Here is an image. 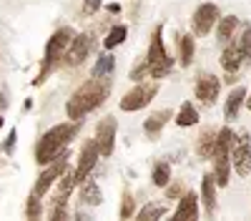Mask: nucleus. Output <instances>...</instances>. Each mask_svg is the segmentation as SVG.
Masks as SVG:
<instances>
[{
	"mask_svg": "<svg viewBox=\"0 0 251 221\" xmlns=\"http://www.w3.org/2000/svg\"><path fill=\"white\" fill-rule=\"evenodd\" d=\"M111 88H113V80L111 75H103V78H91L86 80L66 103V113L68 118L73 121H83L91 111H96L98 106L106 103V98L111 96Z\"/></svg>",
	"mask_w": 251,
	"mask_h": 221,
	"instance_id": "obj_1",
	"label": "nucleus"
},
{
	"mask_svg": "<svg viewBox=\"0 0 251 221\" xmlns=\"http://www.w3.org/2000/svg\"><path fill=\"white\" fill-rule=\"evenodd\" d=\"M78 128H80V121H73V123L68 121V123H58L50 131H46L43 136H40L38 146H35V161L40 166L50 164V161L71 144V138L78 133Z\"/></svg>",
	"mask_w": 251,
	"mask_h": 221,
	"instance_id": "obj_2",
	"label": "nucleus"
},
{
	"mask_svg": "<svg viewBox=\"0 0 251 221\" xmlns=\"http://www.w3.org/2000/svg\"><path fill=\"white\" fill-rule=\"evenodd\" d=\"M236 141V133L231 128H221L216 133V146H214V178L219 186H228L231 178V146Z\"/></svg>",
	"mask_w": 251,
	"mask_h": 221,
	"instance_id": "obj_3",
	"label": "nucleus"
},
{
	"mask_svg": "<svg viewBox=\"0 0 251 221\" xmlns=\"http://www.w3.org/2000/svg\"><path fill=\"white\" fill-rule=\"evenodd\" d=\"M146 66H149V75L161 80L171 73L174 68V58H169L163 46V28L156 25L153 35H151V43H149V53H146Z\"/></svg>",
	"mask_w": 251,
	"mask_h": 221,
	"instance_id": "obj_4",
	"label": "nucleus"
},
{
	"mask_svg": "<svg viewBox=\"0 0 251 221\" xmlns=\"http://www.w3.org/2000/svg\"><path fill=\"white\" fill-rule=\"evenodd\" d=\"M73 30L71 28H58L53 35H50V40L46 43V55H43V71H40V75L35 78V83H43V78H46V71L53 66V63H58V60L63 58V53L68 50V46H71V40H73Z\"/></svg>",
	"mask_w": 251,
	"mask_h": 221,
	"instance_id": "obj_5",
	"label": "nucleus"
},
{
	"mask_svg": "<svg viewBox=\"0 0 251 221\" xmlns=\"http://www.w3.org/2000/svg\"><path fill=\"white\" fill-rule=\"evenodd\" d=\"M156 93H158V83H141V80H138V86H136V88H131L128 93H123L118 108L126 111V113L141 111V108H146V106L151 103Z\"/></svg>",
	"mask_w": 251,
	"mask_h": 221,
	"instance_id": "obj_6",
	"label": "nucleus"
},
{
	"mask_svg": "<svg viewBox=\"0 0 251 221\" xmlns=\"http://www.w3.org/2000/svg\"><path fill=\"white\" fill-rule=\"evenodd\" d=\"M46 166H48V169L38 176L35 186H33V196H46V194L50 191V186L63 176V171L68 169V153H66V151H60V153L50 161V164H46Z\"/></svg>",
	"mask_w": 251,
	"mask_h": 221,
	"instance_id": "obj_7",
	"label": "nucleus"
},
{
	"mask_svg": "<svg viewBox=\"0 0 251 221\" xmlns=\"http://www.w3.org/2000/svg\"><path fill=\"white\" fill-rule=\"evenodd\" d=\"M231 166L239 176L251 173V136L249 133L236 136L234 146H231Z\"/></svg>",
	"mask_w": 251,
	"mask_h": 221,
	"instance_id": "obj_8",
	"label": "nucleus"
},
{
	"mask_svg": "<svg viewBox=\"0 0 251 221\" xmlns=\"http://www.w3.org/2000/svg\"><path fill=\"white\" fill-rule=\"evenodd\" d=\"M91 50H93V35H91V33L73 35L71 46H68V50L63 53V63L75 68V66H80L83 60H86V58L91 55Z\"/></svg>",
	"mask_w": 251,
	"mask_h": 221,
	"instance_id": "obj_9",
	"label": "nucleus"
},
{
	"mask_svg": "<svg viewBox=\"0 0 251 221\" xmlns=\"http://www.w3.org/2000/svg\"><path fill=\"white\" fill-rule=\"evenodd\" d=\"M116 131H118V123L113 116H106L96 126V144H98V151H100V158H108L116 148Z\"/></svg>",
	"mask_w": 251,
	"mask_h": 221,
	"instance_id": "obj_10",
	"label": "nucleus"
},
{
	"mask_svg": "<svg viewBox=\"0 0 251 221\" xmlns=\"http://www.w3.org/2000/svg\"><path fill=\"white\" fill-rule=\"evenodd\" d=\"M221 91V80L214 73H199L196 83H194V96L201 100L203 106H214Z\"/></svg>",
	"mask_w": 251,
	"mask_h": 221,
	"instance_id": "obj_11",
	"label": "nucleus"
},
{
	"mask_svg": "<svg viewBox=\"0 0 251 221\" xmlns=\"http://www.w3.org/2000/svg\"><path fill=\"white\" fill-rule=\"evenodd\" d=\"M219 8L214 5V3H203V5H199L196 10H194V18H191V25H194V33L196 35H208L214 28H216V23H219Z\"/></svg>",
	"mask_w": 251,
	"mask_h": 221,
	"instance_id": "obj_12",
	"label": "nucleus"
},
{
	"mask_svg": "<svg viewBox=\"0 0 251 221\" xmlns=\"http://www.w3.org/2000/svg\"><path fill=\"white\" fill-rule=\"evenodd\" d=\"M98 158H100V151H98V144L91 138L86 146H83V151H80V158H78V166L73 169V176H75V184H83L88 176H91V171L96 169V164H98Z\"/></svg>",
	"mask_w": 251,
	"mask_h": 221,
	"instance_id": "obj_13",
	"label": "nucleus"
},
{
	"mask_svg": "<svg viewBox=\"0 0 251 221\" xmlns=\"http://www.w3.org/2000/svg\"><path fill=\"white\" fill-rule=\"evenodd\" d=\"M171 219L174 221H194V219H199V196L194 191L181 194L178 206H176V211H174Z\"/></svg>",
	"mask_w": 251,
	"mask_h": 221,
	"instance_id": "obj_14",
	"label": "nucleus"
},
{
	"mask_svg": "<svg viewBox=\"0 0 251 221\" xmlns=\"http://www.w3.org/2000/svg\"><path fill=\"white\" fill-rule=\"evenodd\" d=\"M241 66H244V58H241L239 43L226 46V48H224V53H221V68H224L228 75H236Z\"/></svg>",
	"mask_w": 251,
	"mask_h": 221,
	"instance_id": "obj_15",
	"label": "nucleus"
},
{
	"mask_svg": "<svg viewBox=\"0 0 251 221\" xmlns=\"http://www.w3.org/2000/svg\"><path fill=\"white\" fill-rule=\"evenodd\" d=\"M201 198H203V206L208 214L216 211V178L214 173H203V181H201Z\"/></svg>",
	"mask_w": 251,
	"mask_h": 221,
	"instance_id": "obj_16",
	"label": "nucleus"
},
{
	"mask_svg": "<svg viewBox=\"0 0 251 221\" xmlns=\"http://www.w3.org/2000/svg\"><path fill=\"white\" fill-rule=\"evenodd\" d=\"M244 100H246V88H244V86H239V88H234L231 93H228L226 106H224V113H226L228 121L239 118V111H241V106H244Z\"/></svg>",
	"mask_w": 251,
	"mask_h": 221,
	"instance_id": "obj_17",
	"label": "nucleus"
},
{
	"mask_svg": "<svg viewBox=\"0 0 251 221\" xmlns=\"http://www.w3.org/2000/svg\"><path fill=\"white\" fill-rule=\"evenodd\" d=\"M80 201L86 206H100L103 204V191L96 181H83V189H80Z\"/></svg>",
	"mask_w": 251,
	"mask_h": 221,
	"instance_id": "obj_18",
	"label": "nucleus"
},
{
	"mask_svg": "<svg viewBox=\"0 0 251 221\" xmlns=\"http://www.w3.org/2000/svg\"><path fill=\"white\" fill-rule=\"evenodd\" d=\"M169 118H171V111H156V113H151L149 118L143 121V131L149 136H158L161 128L169 123Z\"/></svg>",
	"mask_w": 251,
	"mask_h": 221,
	"instance_id": "obj_19",
	"label": "nucleus"
},
{
	"mask_svg": "<svg viewBox=\"0 0 251 221\" xmlns=\"http://www.w3.org/2000/svg\"><path fill=\"white\" fill-rule=\"evenodd\" d=\"M239 28V18L236 15H226V18H219L216 23V35L221 43H228V40L234 38V30Z\"/></svg>",
	"mask_w": 251,
	"mask_h": 221,
	"instance_id": "obj_20",
	"label": "nucleus"
},
{
	"mask_svg": "<svg viewBox=\"0 0 251 221\" xmlns=\"http://www.w3.org/2000/svg\"><path fill=\"white\" fill-rule=\"evenodd\" d=\"M196 123H199V111L191 106V100H186V103H181V108H178L176 126L188 128V126H196Z\"/></svg>",
	"mask_w": 251,
	"mask_h": 221,
	"instance_id": "obj_21",
	"label": "nucleus"
},
{
	"mask_svg": "<svg viewBox=\"0 0 251 221\" xmlns=\"http://www.w3.org/2000/svg\"><path fill=\"white\" fill-rule=\"evenodd\" d=\"M214 146H216V133L208 128V131H203V133L199 136L196 153H199L201 158H211V156H214Z\"/></svg>",
	"mask_w": 251,
	"mask_h": 221,
	"instance_id": "obj_22",
	"label": "nucleus"
},
{
	"mask_svg": "<svg viewBox=\"0 0 251 221\" xmlns=\"http://www.w3.org/2000/svg\"><path fill=\"white\" fill-rule=\"evenodd\" d=\"M113 68H116V58H113L111 53H103V55H98V60H96V66H93L91 75H93V78L111 75V73H113Z\"/></svg>",
	"mask_w": 251,
	"mask_h": 221,
	"instance_id": "obj_23",
	"label": "nucleus"
},
{
	"mask_svg": "<svg viewBox=\"0 0 251 221\" xmlns=\"http://www.w3.org/2000/svg\"><path fill=\"white\" fill-rule=\"evenodd\" d=\"M126 35H128V28H126V25H116V28H111L108 38L103 40V46H106V48L111 50V48H116V46H121V43H123Z\"/></svg>",
	"mask_w": 251,
	"mask_h": 221,
	"instance_id": "obj_24",
	"label": "nucleus"
},
{
	"mask_svg": "<svg viewBox=\"0 0 251 221\" xmlns=\"http://www.w3.org/2000/svg\"><path fill=\"white\" fill-rule=\"evenodd\" d=\"M239 50L244 58V66H251V25H246L241 38H239Z\"/></svg>",
	"mask_w": 251,
	"mask_h": 221,
	"instance_id": "obj_25",
	"label": "nucleus"
},
{
	"mask_svg": "<svg viewBox=\"0 0 251 221\" xmlns=\"http://www.w3.org/2000/svg\"><path fill=\"white\" fill-rule=\"evenodd\" d=\"M151 178H153V184H156V186H169V181H171V166H169V164H163V161H161V164H156Z\"/></svg>",
	"mask_w": 251,
	"mask_h": 221,
	"instance_id": "obj_26",
	"label": "nucleus"
},
{
	"mask_svg": "<svg viewBox=\"0 0 251 221\" xmlns=\"http://www.w3.org/2000/svg\"><path fill=\"white\" fill-rule=\"evenodd\" d=\"M194 38L191 35H181V63L183 66H191V58H194Z\"/></svg>",
	"mask_w": 251,
	"mask_h": 221,
	"instance_id": "obj_27",
	"label": "nucleus"
},
{
	"mask_svg": "<svg viewBox=\"0 0 251 221\" xmlns=\"http://www.w3.org/2000/svg\"><path fill=\"white\" fill-rule=\"evenodd\" d=\"M133 209H136V198L131 191L123 194V201H121V219H131L133 216Z\"/></svg>",
	"mask_w": 251,
	"mask_h": 221,
	"instance_id": "obj_28",
	"label": "nucleus"
},
{
	"mask_svg": "<svg viewBox=\"0 0 251 221\" xmlns=\"http://www.w3.org/2000/svg\"><path fill=\"white\" fill-rule=\"evenodd\" d=\"M163 214H166V206H151V204H149L146 209L138 211L136 219H138V221H149V219H161Z\"/></svg>",
	"mask_w": 251,
	"mask_h": 221,
	"instance_id": "obj_29",
	"label": "nucleus"
},
{
	"mask_svg": "<svg viewBox=\"0 0 251 221\" xmlns=\"http://www.w3.org/2000/svg\"><path fill=\"white\" fill-rule=\"evenodd\" d=\"M25 211H28L30 219H38L40 214H43V209H40V196H33V194H30V198H28V209H25Z\"/></svg>",
	"mask_w": 251,
	"mask_h": 221,
	"instance_id": "obj_30",
	"label": "nucleus"
},
{
	"mask_svg": "<svg viewBox=\"0 0 251 221\" xmlns=\"http://www.w3.org/2000/svg\"><path fill=\"white\" fill-rule=\"evenodd\" d=\"M143 78H151V75H149V66H146V60H143V63H138V66L133 68V73H131V80H136V83H138V80H143Z\"/></svg>",
	"mask_w": 251,
	"mask_h": 221,
	"instance_id": "obj_31",
	"label": "nucleus"
},
{
	"mask_svg": "<svg viewBox=\"0 0 251 221\" xmlns=\"http://www.w3.org/2000/svg\"><path fill=\"white\" fill-rule=\"evenodd\" d=\"M15 138H18V131L10 128V136L5 138V144H3V151H5V153H13V148H15Z\"/></svg>",
	"mask_w": 251,
	"mask_h": 221,
	"instance_id": "obj_32",
	"label": "nucleus"
},
{
	"mask_svg": "<svg viewBox=\"0 0 251 221\" xmlns=\"http://www.w3.org/2000/svg\"><path fill=\"white\" fill-rule=\"evenodd\" d=\"M103 0H83V13H96Z\"/></svg>",
	"mask_w": 251,
	"mask_h": 221,
	"instance_id": "obj_33",
	"label": "nucleus"
},
{
	"mask_svg": "<svg viewBox=\"0 0 251 221\" xmlns=\"http://www.w3.org/2000/svg\"><path fill=\"white\" fill-rule=\"evenodd\" d=\"M178 194H181V186H178V184H174L169 191H166V198H174V196H178Z\"/></svg>",
	"mask_w": 251,
	"mask_h": 221,
	"instance_id": "obj_34",
	"label": "nucleus"
},
{
	"mask_svg": "<svg viewBox=\"0 0 251 221\" xmlns=\"http://www.w3.org/2000/svg\"><path fill=\"white\" fill-rule=\"evenodd\" d=\"M244 103H246V108H249V111H251V96H249V98H246V100H244Z\"/></svg>",
	"mask_w": 251,
	"mask_h": 221,
	"instance_id": "obj_35",
	"label": "nucleus"
},
{
	"mask_svg": "<svg viewBox=\"0 0 251 221\" xmlns=\"http://www.w3.org/2000/svg\"><path fill=\"white\" fill-rule=\"evenodd\" d=\"M0 128H3V116H0Z\"/></svg>",
	"mask_w": 251,
	"mask_h": 221,
	"instance_id": "obj_36",
	"label": "nucleus"
}]
</instances>
